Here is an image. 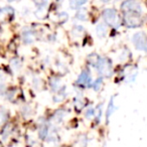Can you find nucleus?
<instances>
[{
    "mask_svg": "<svg viewBox=\"0 0 147 147\" xmlns=\"http://www.w3.org/2000/svg\"><path fill=\"white\" fill-rule=\"evenodd\" d=\"M102 16L107 25L116 27V28H118L121 25V18L114 8H106L103 11Z\"/></svg>",
    "mask_w": 147,
    "mask_h": 147,
    "instance_id": "nucleus-1",
    "label": "nucleus"
},
{
    "mask_svg": "<svg viewBox=\"0 0 147 147\" xmlns=\"http://www.w3.org/2000/svg\"><path fill=\"white\" fill-rule=\"evenodd\" d=\"M123 23L128 28H137L142 25V16L139 13L124 12L123 13Z\"/></svg>",
    "mask_w": 147,
    "mask_h": 147,
    "instance_id": "nucleus-2",
    "label": "nucleus"
},
{
    "mask_svg": "<svg viewBox=\"0 0 147 147\" xmlns=\"http://www.w3.org/2000/svg\"><path fill=\"white\" fill-rule=\"evenodd\" d=\"M96 69L102 78H111L113 76V65L110 59L106 57H100Z\"/></svg>",
    "mask_w": 147,
    "mask_h": 147,
    "instance_id": "nucleus-3",
    "label": "nucleus"
},
{
    "mask_svg": "<svg viewBox=\"0 0 147 147\" xmlns=\"http://www.w3.org/2000/svg\"><path fill=\"white\" fill-rule=\"evenodd\" d=\"M132 43L137 51L147 53V34L143 31H138L132 36Z\"/></svg>",
    "mask_w": 147,
    "mask_h": 147,
    "instance_id": "nucleus-4",
    "label": "nucleus"
},
{
    "mask_svg": "<svg viewBox=\"0 0 147 147\" xmlns=\"http://www.w3.org/2000/svg\"><path fill=\"white\" fill-rule=\"evenodd\" d=\"M121 9H122L123 13L124 12H135L142 14L143 9L141 6L140 2H138L137 0H125L124 2L121 4Z\"/></svg>",
    "mask_w": 147,
    "mask_h": 147,
    "instance_id": "nucleus-5",
    "label": "nucleus"
},
{
    "mask_svg": "<svg viewBox=\"0 0 147 147\" xmlns=\"http://www.w3.org/2000/svg\"><path fill=\"white\" fill-rule=\"evenodd\" d=\"M92 83L93 81H92L90 71L87 69H83L80 75H79L78 79H77V85L80 87H88V88H91Z\"/></svg>",
    "mask_w": 147,
    "mask_h": 147,
    "instance_id": "nucleus-6",
    "label": "nucleus"
},
{
    "mask_svg": "<svg viewBox=\"0 0 147 147\" xmlns=\"http://www.w3.org/2000/svg\"><path fill=\"white\" fill-rule=\"evenodd\" d=\"M35 38H36V33L31 27L26 26L21 30V40L24 45H31L34 42Z\"/></svg>",
    "mask_w": 147,
    "mask_h": 147,
    "instance_id": "nucleus-7",
    "label": "nucleus"
},
{
    "mask_svg": "<svg viewBox=\"0 0 147 147\" xmlns=\"http://www.w3.org/2000/svg\"><path fill=\"white\" fill-rule=\"evenodd\" d=\"M14 9L11 6L0 7V21H8L14 17Z\"/></svg>",
    "mask_w": 147,
    "mask_h": 147,
    "instance_id": "nucleus-8",
    "label": "nucleus"
},
{
    "mask_svg": "<svg viewBox=\"0 0 147 147\" xmlns=\"http://www.w3.org/2000/svg\"><path fill=\"white\" fill-rule=\"evenodd\" d=\"M115 97H111L110 101L108 103V107H107V110H106V114H105V119H106V123L108 124L109 120H110L111 116L113 115V113L115 112L116 110V106H115Z\"/></svg>",
    "mask_w": 147,
    "mask_h": 147,
    "instance_id": "nucleus-9",
    "label": "nucleus"
},
{
    "mask_svg": "<svg viewBox=\"0 0 147 147\" xmlns=\"http://www.w3.org/2000/svg\"><path fill=\"white\" fill-rule=\"evenodd\" d=\"M49 133V125L45 123V121L39 123V127H38V137L41 140H45L47 138Z\"/></svg>",
    "mask_w": 147,
    "mask_h": 147,
    "instance_id": "nucleus-10",
    "label": "nucleus"
},
{
    "mask_svg": "<svg viewBox=\"0 0 147 147\" xmlns=\"http://www.w3.org/2000/svg\"><path fill=\"white\" fill-rule=\"evenodd\" d=\"M49 86H51V89L53 92H57V91H59L63 87V86H61V80H59V78H57V77H53V78H51Z\"/></svg>",
    "mask_w": 147,
    "mask_h": 147,
    "instance_id": "nucleus-11",
    "label": "nucleus"
},
{
    "mask_svg": "<svg viewBox=\"0 0 147 147\" xmlns=\"http://www.w3.org/2000/svg\"><path fill=\"white\" fill-rule=\"evenodd\" d=\"M96 32L99 37H105L108 33V27L106 23H99L96 27Z\"/></svg>",
    "mask_w": 147,
    "mask_h": 147,
    "instance_id": "nucleus-12",
    "label": "nucleus"
},
{
    "mask_svg": "<svg viewBox=\"0 0 147 147\" xmlns=\"http://www.w3.org/2000/svg\"><path fill=\"white\" fill-rule=\"evenodd\" d=\"M75 17L77 19H79V20L86 21L88 19V11H87L86 8H79Z\"/></svg>",
    "mask_w": 147,
    "mask_h": 147,
    "instance_id": "nucleus-13",
    "label": "nucleus"
},
{
    "mask_svg": "<svg viewBox=\"0 0 147 147\" xmlns=\"http://www.w3.org/2000/svg\"><path fill=\"white\" fill-rule=\"evenodd\" d=\"M21 67H22V63H21V61L18 57H14V59H12L10 61V67L14 71H19L21 69Z\"/></svg>",
    "mask_w": 147,
    "mask_h": 147,
    "instance_id": "nucleus-14",
    "label": "nucleus"
},
{
    "mask_svg": "<svg viewBox=\"0 0 147 147\" xmlns=\"http://www.w3.org/2000/svg\"><path fill=\"white\" fill-rule=\"evenodd\" d=\"M71 9H79L87 2V0H69Z\"/></svg>",
    "mask_w": 147,
    "mask_h": 147,
    "instance_id": "nucleus-15",
    "label": "nucleus"
},
{
    "mask_svg": "<svg viewBox=\"0 0 147 147\" xmlns=\"http://www.w3.org/2000/svg\"><path fill=\"white\" fill-rule=\"evenodd\" d=\"M100 55H98L97 53H92V55H89L88 57V61H89V63H90L92 67H96L97 65H98L99 63V59H100Z\"/></svg>",
    "mask_w": 147,
    "mask_h": 147,
    "instance_id": "nucleus-16",
    "label": "nucleus"
},
{
    "mask_svg": "<svg viewBox=\"0 0 147 147\" xmlns=\"http://www.w3.org/2000/svg\"><path fill=\"white\" fill-rule=\"evenodd\" d=\"M102 85H103V78H102V77H99V78L97 79L95 82L92 83V86H91V88H93V89H94V91L98 92V91H100L101 88H102Z\"/></svg>",
    "mask_w": 147,
    "mask_h": 147,
    "instance_id": "nucleus-17",
    "label": "nucleus"
},
{
    "mask_svg": "<svg viewBox=\"0 0 147 147\" xmlns=\"http://www.w3.org/2000/svg\"><path fill=\"white\" fill-rule=\"evenodd\" d=\"M8 120V111L5 108H0V123H7Z\"/></svg>",
    "mask_w": 147,
    "mask_h": 147,
    "instance_id": "nucleus-18",
    "label": "nucleus"
},
{
    "mask_svg": "<svg viewBox=\"0 0 147 147\" xmlns=\"http://www.w3.org/2000/svg\"><path fill=\"white\" fill-rule=\"evenodd\" d=\"M5 90H6V87H5V75L0 71V94H4Z\"/></svg>",
    "mask_w": 147,
    "mask_h": 147,
    "instance_id": "nucleus-19",
    "label": "nucleus"
},
{
    "mask_svg": "<svg viewBox=\"0 0 147 147\" xmlns=\"http://www.w3.org/2000/svg\"><path fill=\"white\" fill-rule=\"evenodd\" d=\"M65 117V112L63 110H59L53 115V122L55 123H61Z\"/></svg>",
    "mask_w": 147,
    "mask_h": 147,
    "instance_id": "nucleus-20",
    "label": "nucleus"
},
{
    "mask_svg": "<svg viewBox=\"0 0 147 147\" xmlns=\"http://www.w3.org/2000/svg\"><path fill=\"white\" fill-rule=\"evenodd\" d=\"M21 113H22V116H24L25 118H27V117L31 116L32 115V111H31V107L28 106V105H25V106L22 107V111H21Z\"/></svg>",
    "mask_w": 147,
    "mask_h": 147,
    "instance_id": "nucleus-21",
    "label": "nucleus"
},
{
    "mask_svg": "<svg viewBox=\"0 0 147 147\" xmlns=\"http://www.w3.org/2000/svg\"><path fill=\"white\" fill-rule=\"evenodd\" d=\"M57 17H59V20H57V22H59V23H63V22H65L67 19H69V14H67L65 12H61V13H59V14L57 15Z\"/></svg>",
    "mask_w": 147,
    "mask_h": 147,
    "instance_id": "nucleus-22",
    "label": "nucleus"
},
{
    "mask_svg": "<svg viewBox=\"0 0 147 147\" xmlns=\"http://www.w3.org/2000/svg\"><path fill=\"white\" fill-rule=\"evenodd\" d=\"M96 116V112H95V109L94 108H89L88 110L86 111L85 113V117L87 119H92Z\"/></svg>",
    "mask_w": 147,
    "mask_h": 147,
    "instance_id": "nucleus-23",
    "label": "nucleus"
},
{
    "mask_svg": "<svg viewBox=\"0 0 147 147\" xmlns=\"http://www.w3.org/2000/svg\"><path fill=\"white\" fill-rule=\"evenodd\" d=\"M38 6H45L49 2V0H33Z\"/></svg>",
    "mask_w": 147,
    "mask_h": 147,
    "instance_id": "nucleus-24",
    "label": "nucleus"
},
{
    "mask_svg": "<svg viewBox=\"0 0 147 147\" xmlns=\"http://www.w3.org/2000/svg\"><path fill=\"white\" fill-rule=\"evenodd\" d=\"M8 2H17V1H19V0H7Z\"/></svg>",
    "mask_w": 147,
    "mask_h": 147,
    "instance_id": "nucleus-25",
    "label": "nucleus"
},
{
    "mask_svg": "<svg viewBox=\"0 0 147 147\" xmlns=\"http://www.w3.org/2000/svg\"><path fill=\"white\" fill-rule=\"evenodd\" d=\"M103 3H107V2H110V0H101Z\"/></svg>",
    "mask_w": 147,
    "mask_h": 147,
    "instance_id": "nucleus-26",
    "label": "nucleus"
}]
</instances>
